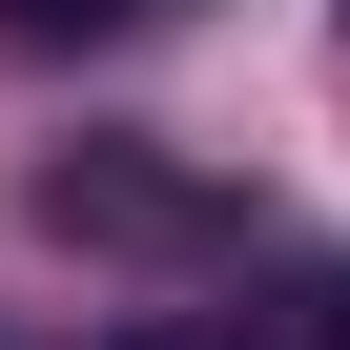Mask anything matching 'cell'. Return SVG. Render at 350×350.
Wrapping results in <instances>:
<instances>
[{
  "label": "cell",
  "mask_w": 350,
  "mask_h": 350,
  "mask_svg": "<svg viewBox=\"0 0 350 350\" xmlns=\"http://www.w3.org/2000/svg\"><path fill=\"white\" fill-rule=\"evenodd\" d=\"M42 227L62 247H227V186H186V165H144V144H62L42 165Z\"/></svg>",
  "instance_id": "6da1fadb"
},
{
  "label": "cell",
  "mask_w": 350,
  "mask_h": 350,
  "mask_svg": "<svg viewBox=\"0 0 350 350\" xmlns=\"http://www.w3.org/2000/svg\"><path fill=\"white\" fill-rule=\"evenodd\" d=\"M21 42H124V21H165V0H0Z\"/></svg>",
  "instance_id": "7a4b0ae2"
},
{
  "label": "cell",
  "mask_w": 350,
  "mask_h": 350,
  "mask_svg": "<svg viewBox=\"0 0 350 350\" xmlns=\"http://www.w3.org/2000/svg\"><path fill=\"white\" fill-rule=\"evenodd\" d=\"M124 350H247V329H186V309H165V329H124Z\"/></svg>",
  "instance_id": "3957f363"
},
{
  "label": "cell",
  "mask_w": 350,
  "mask_h": 350,
  "mask_svg": "<svg viewBox=\"0 0 350 350\" xmlns=\"http://www.w3.org/2000/svg\"><path fill=\"white\" fill-rule=\"evenodd\" d=\"M309 350H350V268H329V309H309Z\"/></svg>",
  "instance_id": "277c9868"
},
{
  "label": "cell",
  "mask_w": 350,
  "mask_h": 350,
  "mask_svg": "<svg viewBox=\"0 0 350 350\" xmlns=\"http://www.w3.org/2000/svg\"><path fill=\"white\" fill-rule=\"evenodd\" d=\"M329 21H350V0H329Z\"/></svg>",
  "instance_id": "5b68a950"
}]
</instances>
